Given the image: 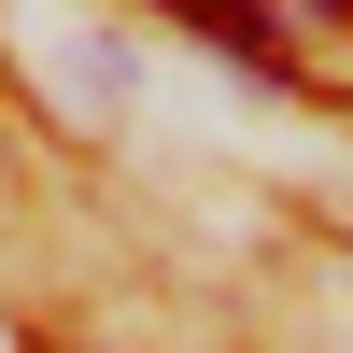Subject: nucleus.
Here are the masks:
<instances>
[{"instance_id": "obj_2", "label": "nucleus", "mask_w": 353, "mask_h": 353, "mask_svg": "<svg viewBox=\"0 0 353 353\" xmlns=\"http://www.w3.org/2000/svg\"><path fill=\"white\" fill-rule=\"evenodd\" d=\"M325 14H353V0H325Z\"/></svg>"}, {"instance_id": "obj_1", "label": "nucleus", "mask_w": 353, "mask_h": 353, "mask_svg": "<svg viewBox=\"0 0 353 353\" xmlns=\"http://www.w3.org/2000/svg\"><path fill=\"white\" fill-rule=\"evenodd\" d=\"M156 14H184L198 43H226V57H254V71H283V28H269V0H156Z\"/></svg>"}]
</instances>
